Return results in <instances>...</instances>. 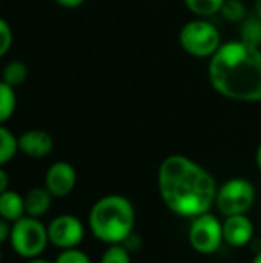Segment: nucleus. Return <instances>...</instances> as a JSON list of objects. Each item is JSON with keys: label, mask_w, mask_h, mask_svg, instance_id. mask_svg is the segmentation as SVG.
<instances>
[{"label": "nucleus", "mask_w": 261, "mask_h": 263, "mask_svg": "<svg viewBox=\"0 0 261 263\" xmlns=\"http://www.w3.org/2000/svg\"><path fill=\"white\" fill-rule=\"evenodd\" d=\"M158 193L165 205L182 217H198L215 203L217 183L212 174L192 159L172 154L158 166Z\"/></svg>", "instance_id": "obj_1"}, {"label": "nucleus", "mask_w": 261, "mask_h": 263, "mask_svg": "<svg viewBox=\"0 0 261 263\" xmlns=\"http://www.w3.org/2000/svg\"><path fill=\"white\" fill-rule=\"evenodd\" d=\"M208 76L212 88L225 99L242 103L261 102V49L231 40L211 57Z\"/></svg>", "instance_id": "obj_2"}, {"label": "nucleus", "mask_w": 261, "mask_h": 263, "mask_svg": "<svg viewBox=\"0 0 261 263\" xmlns=\"http://www.w3.org/2000/svg\"><path fill=\"white\" fill-rule=\"evenodd\" d=\"M135 208L129 199L109 194L98 199L89 211V230L97 240L108 245L123 243L134 231Z\"/></svg>", "instance_id": "obj_3"}, {"label": "nucleus", "mask_w": 261, "mask_h": 263, "mask_svg": "<svg viewBox=\"0 0 261 263\" xmlns=\"http://www.w3.org/2000/svg\"><path fill=\"white\" fill-rule=\"evenodd\" d=\"M178 42L185 52L198 59H211L223 45L218 28L200 17L182 26Z\"/></svg>", "instance_id": "obj_4"}, {"label": "nucleus", "mask_w": 261, "mask_h": 263, "mask_svg": "<svg viewBox=\"0 0 261 263\" xmlns=\"http://www.w3.org/2000/svg\"><path fill=\"white\" fill-rule=\"evenodd\" d=\"M14 253L23 259H37L49 243L48 228L35 217L23 216L11 227L9 236Z\"/></svg>", "instance_id": "obj_5"}, {"label": "nucleus", "mask_w": 261, "mask_h": 263, "mask_svg": "<svg viewBox=\"0 0 261 263\" xmlns=\"http://www.w3.org/2000/svg\"><path fill=\"white\" fill-rule=\"evenodd\" d=\"M255 197H257L255 186L248 179L234 177L225 182L217 190L215 205L218 211L226 217L246 214L252 208Z\"/></svg>", "instance_id": "obj_6"}, {"label": "nucleus", "mask_w": 261, "mask_h": 263, "mask_svg": "<svg viewBox=\"0 0 261 263\" xmlns=\"http://www.w3.org/2000/svg\"><path fill=\"white\" fill-rule=\"evenodd\" d=\"M223 223L211 213L195 217L189 228V243L200 254H212L223 243Z\"/></svg>", "instance_id": "obj_7"}, {"label": "nucleus", "mask_w": 261, "mask_h": 263, "mask_svg": "<svg viewBox=\"0 0 261 263\" xmlns=\"http://www.w3.org/2000/svg\"><path fill=\"white\" fill-rule=\"evenodd\" d=\"M48 237L49 243L63 250L77 248L85 239V227L82 220L72 214H62L57 216L49 222Z\"/></svg>", "instance_id": "obj_8"}, {"label": "nucleus", "mask_w": 261, "mask_h": 263, "mask_svg": "<svg viewBox=\"0 0 261 263\" xmlns=\"http://www.w3.org/2000/svg\"><path fill=\"white\" fill-rule=\"evenodd\" d=\"M77 183L75 168L65 162L58 160L52 163L45 174V188L51 193L52 197H66L72 193Z\"/></svg>", "instance_id": "obj_9"}, {"label": "nucleus", "mask_w": 261, "mask_h": 263, "mask_svg": "<svg viewBox=\"0 0 261 263\" xmlns=\"http://www.w3.org/2000/svg\"><path fill=\"white\" fill-rule=\"evenodd\" d=\"M18 151L31 159H43L52 153V136L43 129H28L17 137Z\"/></svg>", "instance_id": "obj_10"}, {"label": "nucleus", "mask_w": 261, "mask_h": 263, "mask_svg": "<svg viewBox=\"0 0 261 263\" xmlns=\"http://www.w3.org/2000/svg\"><path fill=\"white\" fill-rule=\"evenodd\" d=\"M254 236V223L245 214L228 216L223 222V240L235 248L246 247Z\"/></svg>", "instance_id": "obj_11"}, {"label": "nucleus", "mask_w": 261, "mask_h": 263, "mask_svg": "<svg viewBox=\"0 0 261 263\" xmlns=\"http://www.w3.org/2000/svg\"><path fill=\"white\" fill-rule=\"evenodd\" d=\"M25 199V214L29 217H35L40 219L42 216H45L52 203V196L51 193L43 186H37L28 191V194L23 197Z\"/></svg>", "instance_id": "obj_12"}, {"label": "nucleus", "mask_w": 261, "mask_h": 263, "mask_svg": "<svg viewBox=\"0 0 261 263\" xmlns=\"http://www.w3.org/2000/svg\"><path fill=\"white\" fill-rule=\"evenodd\" d=\"M25 214V199L15 191H5L0 194V217L9 223L17 222Z\"/></svg>", "instance_id": "obj_13"}, {"label": "nucleus", "mask_w": 261, "mask_h": 263, "mask_svg": "<svg viewBox=\"0 0 261 263\" xmlns=\"http://www.w3.org/2000/svg\"><path fill=\"white\" fill-rule=\"evenodd\" d=\"M17 108L15 88L0 80V125L8 122Z\"/></svg>", "instance_id": "obj_14"}, {"label": "nucleus", "mask_w": 261, "mask_h": 263, "mask_svg": "<svg viewBox=\"0 0 261 263\" xmlns=\"http://www.w3.org/2000/svg\"><path fill=\"white\" fill-rule=\"evenodd\" d=\"M28 65L22 60H11L9 63H6L3 66L2 71V80L6 82L8 85L17 88L20 85L25 83V80L28 79Z\"/></svg>", "instance_id": "obj_15"}, {"label": "nucleus", "mask_w": 261, "mask_h": 263, "mask_svg": "<svg viewBox=\"0 0 261 263\" xmlns=\"http://www.w3.org/2000/svg\"><path fill=\"white\" fill-rule=\"evenodd\" d=\"M240 40L252 45V46H261V20L255 15H248L240 26Z\"/></svg>", "instance_id": "obj_16"}, {"label": "nucleus", "mask_w": 261, "mask_h": 263, "mask_svg": "<svg viewBox=\"0 0 261 263\" xmlns=\"http://www.w3.org/2000/svg\"><path fill=\"white\" fill-rule=\"evenodd\" d=\"M18 151L17 137L5 125H0V168L11 162Z\"/></svg>", "instance_id": "obj_17"}, {"label": "nucleus", "mask_w": 261, "mask_h": 263, "mask_svg": "<svg viewBox=\"0 0 261 263\" xmlns=\"http://www.w3.org/2000/svg\"><path fill=\"white\" fill-rule=\"evenodd\" d=\"M186 8L200 18L212 17L220 12L225 0H183Z\"/></svg>", "instance_id": "obj_18"}, {"label": "nucleus", "mask_w": 261, "mask_h": 263, "mask_svg": "<svg viewBox=\"0 0 261 263\" xmlns=\"http://www.w3.org/2000/svg\"><path fill=\"white\" fill-rule=\"evenodd\" d=\"M220 14L232 23H242L248 14H246V6L242 0H225Z\"/></svg>", "instance_id": "obj_19"}, {"label": "nucleus", "mask_w": 261, "mask_h": 263, "mask_svg": "<svg viewBox=\"0 0 261 263\" xmlns=\"http://www.w3.org/2000/svg\"><path fill=\"white\" fill-rule=\"evenodd\" d=\"M100 263H131V253L123 243L109 245L103 253Z\"/></svg>", "instance_id": "obj_20"}, {"label": "nucleus", "mask_w": 261, "mask_h": 263, "mask_svg": "<svg viewBox=\"0 0 261 263\" xmlns=\"http://www.w3.org/2000/svg\"><path fill=\"white\" fill-rule=\"evenodd\" d=\"M54 263H91V259L88 257L86 253L72 248V250H63Z\"/></svg>", "instance_id": "obj_21"}, {"label": "nucleus", "mask_w": 261, "mask_h": 263, "mask_svg": "<svg viewBox=\"0 0 261 263\" xmlns=\"http://www.w3.org/2000/svg\"><path fill=\"white\" fill-rule=\"evenodd\" d=\"M11 45H12V29L9 23L3 17H0V59L8 54Z\"/></svg>", "instance_id": "obj_22"}, {"label": "nucleus", "mask_w": 261, "mask_h": 263, "mask_svg": "<svg viewBox=\"0 0 261 263\" xmlns=\"http://www.w3.org/2000/svg\"><path fill=\"white\" fill-rule=\"evenodd\" d=\"M11 236V227H9V222L2 219L0 217V245L5 243Z\"/></svg>", "instance_id": "obj_23"}, {"label": "nucleus", "mask_w": 261, "mask_h": 263, "mask_svg": "<svg viewBox=\"0 0 261 263\" xmlns=\"http://www.w3.org/2000/svg\"><path fill=\"white\" fill-rule=\"evenodd\" d=\"M57 5L63 6V8H68V9H74V8H78L85 3V0H54Z\"/></svg>", "instance_id": "obj_24"}, {"label": "nucleus", "mask_w": 261, "mask_h": 263, "mask_svg": "<svg viewBox=\"0 0 261 263\" xmlns=\"http://www.w3.org/2000/svg\"><path fill=\"white\" fill-rule=\"evenodd\" d=\"M8 188H9V176L3 168H0V194L8 191Z\"/></svg>", "instance_id": "obj_25"}, {"label": "nucleus", "mask_w": 261, "mask_h": 263, "mask_svg": "<svg viewBox=\"0 0 261 263\" xmlns=\"http://www.w3.org/2000/svg\"><path fill=\"white\" fill-rule=\"evenodd\" d=\"M254 14L261 20V0H254Z\"/></svg>", "instance_id": "obj_26"}, {"label": "nucleus", "mask_w": 261, "mask_h": 263, "mask_svg": "<svg viewBox=\"0 0 261 263\" xmlns=\"http://www.w3.org/2000/svg\"><path fill=\"white\" fill-rule=\"evenodd\" d=\"M255 162H257V168L261 171V143L257 148V153H255Z\"/></svg>", "instance_id": "obj_27"}, {"label": "nucleus", "mask_w": 261, "mask_h": 263, "mask_svg": "<svg viewBox=\"0 0 261 263\" xmlns=\"http://www.w3.org/2000/svg\"><path fill=\"white\" fill-rule=\"evenodd\" d=\"M28 263H51L49 260H45V259H40V257H37V259H31Z\"/></svg>", "instance_id": "obj_28"}, {"label": "nucleus", "mask_w": 261, "mask_h": 263, "mask_svg": "<svg viewBox=\"0 0 261 263\" xmlns=\"http://www.w3.org/2000/svg\"><path fill=\"white\" fill-rule=\"evenodd\" d=\"M252 263H261V251H260V253H257V256L254 257Z\"/></svg>", "instance_id": "obj_29"}, {"label": "nucleus", "mask_w": 261, "mask_h": 263, "mask_svg": "<svg viewBox=\"0 0 261 263\" xmlns=\"http://www.w3.org/2000/svg\"><path fill=\"white\" fill-rule=\"evenodd\" d=\"M0 262H2V251H0Z\"/></svg>", "instance_id": "obj_30"}, {"label": "nucleus", "mask_w": 261, "mask_h": 263, "mask_svg": "<svg viewBox=\"0 0 261 263\" xmlns=\"http://www.w3.org/2000/svg\"><path fill=\"white\" fill-rule=\"evenodd\" d=\"M0 3H2V0H0Z\"/></svg>", "instance_id": "obj_31"}]
</instances>
